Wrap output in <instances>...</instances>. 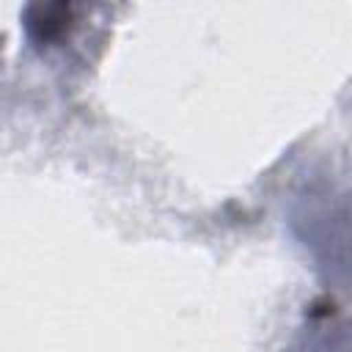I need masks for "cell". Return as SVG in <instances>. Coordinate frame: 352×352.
Masks as SVG:
<instances>
[{
	"instance_id": "1",
	"label": "cell",
	"mask_w": 352,
	"mask_h": 352,
	"mask_svg": "<svg viewBox=\"0 0 352 352\" xmlns=\"http://www.w3.org/2000/svg\"><path fill=\"white\" fill-rule=\"evenodd\" d=\"M69 25V8L66 6H36L30 8L28 28L36 41H55Z\"/></svg>"
}]
</instances>
